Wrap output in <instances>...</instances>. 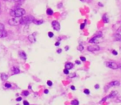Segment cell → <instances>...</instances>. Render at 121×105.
<instances>
[{
	"mask_svg": "<svg viewBox=\"0 0 121 105\" xmlns=\"http://www.w3.org/2000/svg\"><path fill=\"white\" fill-rule=\"evenodd\" d=\"M25 14L26 11L23 8H16V9L11 11V12H10V15L13 17H22Z\"/></svg>",
	"mask_w": 121,
	"mask_h": 105,
	"instance_id": "obj_1",
	"label": "cell"
},
{
	"mask_svg": "<svg viewBox=\"0 0 121 105\" xmlns=\"http://www.w3.org/2000/svg\"><path fill=\"white\" fill-rule=\"evenodd\" d=\"M21 18L22 17H13L8 21V24L10 26H18L21 24Z\"/></svg>",
	"mask_w": 121,
	"mask_h": 105,
	"instance_id": "obj_2",
	"label": "cell"
},
{
	"mask_svg": "<svg viewBox=\"0 0 121 105\" xmlns=\"http://www.w3.org/2000/svg\"><path fill=\"white\" fill-rule=\"evenodd\" d=\"M34 20V18L31 16H25V17H22L21 18V24L22 25H27L30 24V22H32Z\"/></svg>",
	"mask_w": 121,
	"mask_h": 105,
	"instance_id": "obj_3",
	"label": "cell"
},
{
	"mask_svg": "<svg viewBox=\"0 0 121 105\" xmlns=\"http://www.w3.org/2000/svg\"><path fill=\"white\" fill-rule=\"evenodd\" d=\"M105 65L107 67H109V68L114 69V70L119 68V65H117L115 62H105Z\"/></svg>",
	"mask_w": 121,
	"mask_h": 105,
	"instance_id": "obj_4",
	"label": "cell"
},
{
	"mask_svg": "<svg viewBox=\"0 0 121 105\" xmlns=\"http://www.w3.org/2000/svg\"><path fill=\"white\" fill-rule=\"evenodd\" d=\"M102 41L101 40V37H93L91 38V40H89V43H91V44H99Z\"/></svg>",
	"mask_w": 121,
	"mask_h": 105,
	"instance_id": "obj_5",
	"label": "cell"
},
{
	"mask_svg": "<svg viewBox=\"0 0 121 105\" xmlns=\"http://www.w3.org/2000/svg\"><path fill=\"white\" fill-rule=\"evenodd\" d=\"M87 49L88 51L90 52H96V51H99L100 50V47L98 45H90V46L87 47Z\"/></svg>",
	"mask_w": 121,
	"mask_h": 105,
	"instance_id": "obj_6",
	"label": "cell"
},
{
	"mask_svg": "<svg viewBox=\"0 0 121 105\" xmlns=\"http://www.w3.org/2000/svg\"><path fill=\"white\" fill-rule=\"evenodd\" d=\"M119 85H120V81H113L107 85L106 89H108V88H111V87H114V86H119Z\"/></svg>",
	"mask_w": 121,
	"mask_h": 105,
	"instance_id": "obj_7",
	"label": "cell"
},
{
	"mask_svg": "<svg viewBox=\"0 0 121 105\" xmlns=\"http://www.w3.org/2000/svg\"><path fill=\"white\" fill-rule=\"evenodd\" d=\"M52 27L55 30H60V24L57 21H52Z\"/></svg>",
	"mask_w": 121,
	"mask_h": 105,
	"instance_id": "obj_8",
	"label": "cell"
},
{
	"mask_svg": "<svg viewBox=\"0 0 121 105\" xmlns=\"http://www.w3.org/2000/svg\"><path fill=\"white\" fill-rule=\"evenodd\" d=\"M28 40L30 42V43H35L36 40H35V37L34 36V35H30L28 36Z\"/></svg>",
	"mask_w": 121,
	"mask_h": 105,
	"instance_id": "obj_9",
	"label": "cell"
},
{
	"mask_svg": "<svg viewBox=\"0 0 121 105\" xmlns=\"http://www.w3.org/2000/svg\"><path fill=\"white\" fill-rule=\"evenodd\" d=\"M65 68L68 69V70H70V69L73 68V64L72 62H67L65 64Z\"/></svg>",
	"mask_w": 121,
	"mask_h": 105,
	"instance_id": "obj_10",
	"label": "cell"
},
{
	"mask_svg": "<svg viewBox=\"0 0 121 105\" xmlns=\"http://www.w3.org/2000/svg\"><path fill=\"white\" fill-rule=\"evenodd\" d=\"M114 39L116 41H121V35L120 34H115L114 35Z\"/></svg>",
	"mask_w": 121,
	"mask_h": 105,
	"instance_id": "obj_11",
	"label": "cell"
},
{
	"mask_svg": "<svg viewBox=\"0 0 121 105\" xmlns=\"http://www.w3.org/2000/svg\"><path fill=\"white\" fill-rule=\"evenodd\" d=\"M8 36V32L3 30V31L0 32V38H5V37Z\"/></svg>",
	"mask_w": 121,
	"mask_h": 105,
	"instance_id": "obj_12",
	"label": "cell"
},
{
	"mask_svg": "<svg viewBox=\"0 0 121 105\" xmlns=\"http://www.w3.org/2000/svg\"><path fill=\"white\" fill-rule=\"evenodd\" d=\"M12 72H13V74H19L20 73V70H19V68H17V67H13V68H12Z\"/></svg>",
	"mask_w": 121,
	"mask_h": 105,
	"instance_id": "obj_13",
	"label": "cell"
},
{
	"mask_svg": "<svg viewBox=\"0 0 121 105\" xmlns=\"http://www.w3.org/2000/svg\"><path fill=\"white\" fill-rule=\"evenodd\" d=\"M32 22H33L34 24H35V25H40V24H43L44 21H42V20H35V19H34Z\"/></svg>",
	"mask_w": 121,
	"mask_h": 105,
	"instance_id": "obj_14",
	"label": "cell"
},
{
	"mask_svg": "<svg viewBox=\"0 0 121 105\" xmlns=\"http://www.w3.org/2000/svg\"><path fill=\"white\" fill-rule=\"evenodd\" d=\"M0 78L3 80V81H6V80H8V76L5 73H2L1 76H0Z\"/></svg>",
	"mask_w": 121,
	"mask_h": 105,
	"instance_id": "obj_15",
	"label": "cell"
},
{
	"mask_svg": "<svg viewBox=\"0 0 121 105\" xmlns=\"http://www.w3.org/2000/svg\"><path fill=\"white\" fill-rule=\"evenodd\" d=\"M19 55H20V57H22L23 60H26V53L23 51H20L19 52Z\"/></svg>",
	"mask_w": 121,
	"mask_h": 105,
	"instance_id": "obj_16",
	"label": "cell"
},
{
	"mask_svg": "<svg viewBox=\"0 0 121 105\" xmlns=\"http://www.w3.org/2000/svg\"><path fill=\"white\" fill-rule=\"evenodd\" d=\"M102 19H103V21L105 23H108L109 22V18H108V16H107V14L104 15L103 17H102Z\"/></svg>",
	"mask_w": 121,
	"mask_h": 105,
	"instance_id": "obj_17",
	"label": "cell"
},
{
	"mask_svg": "<svg viewBox=\"0 0 121 105\" xmlns=\"http://www.w3.org/2000/svg\"><path fill=\"white\" fill-rule=\"evenodd\" d=\"M117 94H118V92H117V91H113V92H112L107 98H115V96L117 95Z\"/></svg>",
	"mask_w": 121,
	"mask_h": 105,
	"instance_id": "obj_18",
	"label": "cell"
},
{
	"mask_svg": "<svg viewBox=\"0 0 121 105\" xmlns=\"http://www.w3.org/2000/svg\"><path fill=\"white\" fill-rule=\"evenodd\" d=\"M46 13L49 16H51V15H53V13H54V12H53V10L51 9V8H48V9L46 10Z\"/></svg>",
	"mask_w": 121,
	"mask_h": 105,
	"instance_id": "obj_19",
	"label": "cell"
},
{
	"mask_svg": "<svg viewBox=\"0 0 121 105\" xmlns=\"http://www.w3.org/2000/svg\"><path fill=\"white\" fill-rule=\"evenodd\" d=\"M71 104L72 105H79V102H78V100H77V99H73V100H72V102H71Z\"/></svg>",
	"mask_w": 121,
	"mask_h": 105,
	"instance_id": "obj_20",
	"label": "cell"
},
{
	"mask_svg": "<svg viewBox=\"0 0 121 105\" xmlns=\"http://www.w3.org/2000/svg\"><path fill=\"white\" fill-rule=\"evenodd\" d=\"M102 36V33L100 31H98L96 33V35H95L94 37H101Z\"/></svg>",
	"mask_w": 121,
	"mask_h": 105,
	"instance_id": "obj_21",
	"label": "cell"
},
{
	"mask_svg": "<svg viewBox=\"0 0 121 105\" xmlns=\"http://www.w3.org/2000/svg\"><path fill=\"white\" fill-rule=\"evenodd\" d=\"M83 49H84V47H83L82 44H80L78 46V50H79V51H82Z\"/></svg>",
	"mask_w": 121,
	"mask_h": 105,
	"instance_id": "obj_22",
	"label": "cell"
},
{
	"mask_svg": "<svg viewBox=\"0 0 121 105\" xmlns=\"http://www.w3.org/2000/svg\"><path fill=\"white\" fill-rule=\"evenodd\" d=\"M3 30H4V26H3V24L0 23V32L3 31Z\"/></svg>",
	"mask_w": 121,
	"mask_h": 105,
	"instance_id": "obj_23",
	"label": "cell"
},
{
	"mask_svg": "<svg viewBox=\"0 0 121 105\" xmlns=\"http://www.w3.org/2000/svg\"><path fill=\"white\" fill-rule=\"evenodd\" d=\"M22 94L24 96H27V95H29V92H28V91H26V90H24L22 92Z\"/></svg>",
	"mask_w": 121,
	"mask_h": 105,
	"instance_id": "obj_24",
	"label": "cell"
},
{
	"mask_svg": "<svg viewBox=\"0 0 121 105\" xmlns=\"http://www.w3.org/2000/svg\"><path fill=\"white\" fill-rule=\"evenodd\" d=\"M5 87L6 88H11L12 85L10 84V83H6V84H5Z\"/></svg>",
	"mask_w": 121,
	"mask_h": 105,
	"instance_id": "obj_25",
	"label": "cell"
},
{
	"mask_svg": "<svg viewBox=\"0 0 121 105\" xmlns=\"http://www.w3.org/2000/svg\"><path fill=\"white\" fill-rule=\"evenodd\" d=\"M84 93L86 94H90V91H89V89H84Z\"/></svg>",
	"mask_w": 121,
	"mask_h": 105,
	"instance_id": "obj_26",
	"label": "cell"
},
{
	"mask_svg": "<svg viewBox=\"0 0 121 105\" xmlns=\"http://www.w3.org/2000/svg\"><path fill=\"white\" fill-rule=\"evenodd\" d=\"M48 35H49V38H52V37L54 36V33H52V32H49Z\"/></svg>",
	"mask_w": 121,
	"mask_h": 105,
	"instance_id": "obj_27",
	"label": "cell"
},
{
	"mask_svg": "<svg viewBox=\"0 0 121 105\" xmlns=\"http://www.w3.org/2000/svg\"><path fill=\"white\" fill-rule=\"evenodd\" d=\"M64 74H67V75H68V74H69V70H68V69H64Z\"/></svg>",
	"mask_w": 121,
	"mask_h": 105,
	"instance_id": "obj_28",
	"label": "cell"
},
{
	"mask_svg": "<svg viewBox=\"0 0 121 105\" xmlns=\"http://www.w3.org/2000/svg\"><path fill=\"white\" fill-rule=\"evenodd\" d=\"M47 85H48L49 86H52V85H53L52 81H47Z\"/></svg>",
	"mask_w": 121,
	"mask_h": 105,
	"instance_id": "obj_29",
	"label": "cell"
},
{
	"mask_svg": "<svg viewBox=\"0 0 121 105\" xmlns=\"http://www.w3.org/2000/svg\"><path fill=\"white\" fill-rule=\"evenodd\" d=\"M22 0H11V2H15V3H20Z\"/></svg>",
	"mask_w": 121,
	"mask_h": 105,
	"instance_id": "obj_30",
	"label": "cell"
},
{
	"mask_svg": "<svg viewBox=\"0 0 121 105\" xmlns=\"http://www.w3.org/2000/svg\"><path fill=\"white\" fill-rule=\"evenodd\" d=\"M80 59H81V61H82V62H86V58H85L84 57H81Z\"/></svg>",
	"mask_w": 121,
	"mask_h": 105,
	"instance_id": "obj_31",
	"label": "cell"
},
{
	"mask_svg": "<svg viewBox=\"0 0 121 105\" xmlns=\"http://www.w3.org/2000/svg\"><path fill=\"white\" fill-rule=\"evenodd\" d=\"M112 53H113L114 55H117L118 52H117V51H115V50H113V51H112Z\"/></svg>",
	"mask_w": 121,
	"mask_h": 105,
	"instance_id": "obj_32",
	"label": "cell"
},
{
	"mask_svg": "<svg viewBox=\"0 0 121 105\" xmlns=\"http://www.w3.org/2000/svg\"><path fill=\"white\" fill-rule=\"evenodd\" d=\"M84 27H85V23H83V24L81 25V26H80V29H82V30Z\"/></svg>",
	"mask_w": 121,
	"mask_h": 105,
	"instance_id": "obj_33",
	"label": "cell"
},
{
	"mask_svg": "<svg viewBox=\"0 0 121 105\" xmlns=\"http://www.w3.org/2000/svg\"><path fill=\"white\" fill-rule=\"evenodd\" d=\"M23 105H29V103L27 102V101H24V102H23Z\"/></svg>",
	"mask_w": 121,
	"mask_h": 105,
	"instance_id": "obj_34",
	"label": "cell"
},
{
	"mask_svg": "<svg viewBox=\"0 0 121 105\" xmlns=\"http://www.w3.org/2000/svg\"><path fill=\"white\" fill-rule=\"evenodd\" d=\"M61 52H62V49H61V48H59V49L57 50V52H58V53H61Z\"/></svg>",
	"mask_w": 121,
	"mask_h": 105,
	"instance_id": "obj_35",
	"label": "cell"
},
{
	"mask_svg": "<svg viewBox=\"0 0 121 105\" xmlns=\"http://www.w3.org/2000/svg\"><path fill=\"white\" fill-rule=\"evenodd\" d=\"M22 100V98L21 97H18L17 99V101H21Z\"/></svg>",
	"mask_w": 121,
	"mask_h": 105,
	"instance_id": "obj_36",
	"label": "cell"
},
{
	"mask_svg": "<svg viewBox=\"0 0 121 105\" xmlns=\"http://www.w3.org/2000/svg\"><path fill=\"white\" fill-rule=\"evenodd\" d=\"M48 93H49L48 89H45V94H48Z\"/></svg>",
	"mask_w": 121,
	"mask_h": 105,
	"instance_id": "obj_37",
	"label": "cell"
},
{
	"mask_svg": "<svg viewBox=\"0 0 121 105\" xmlns=\"http://www.w3.org/2000/svg\"><path fill=\"white\" fill-rule=\"evenodd\" d=\"M95 88H96V89H99V85H95Z\"/></svg>",
	"mask_w": 121,
	"mask_h": 105,
	"instance_id": "obj_38",
	"label": "cell"
},
{
	"mask_svg": "<svg viewBox=\"0 0 121 105\" xmlns=\"http://www.w3.org/2000/svg\"><path fill=\"white\" fill-rule=\"evenodd\" d=\"M55 45H56V46H59V42H56Z\"/></svg>",
	"mask_w": 121,
	"mask_h": 105,
	"instance_id": "obj_39",
	"label": "cell"
},
{
	"mask_svg": "<svg viewBox=\"0 0 121 105\" xmlns=\"http://www.w3.org/2000/svg\"><path fill=\"white\" fill-rule=\"evenodd\" d=\"M75 76H76V75H75V74L73 73V74H72V75H70V77H74Z\"/></svg>",
	"mask_w": 121,
	"mask_h": 105,
	"instance_id": "obj_40",
	"label": "cell"
},
{
	"mask_svg": "<svg viewBox=\"0 0 121 105\" xmlns=\"http://www.w3.org/2000/svg\"><path fill=\"white\" fill-rule=\"evenodd\" d=\"M76 63H77V64H80V61L77 60V61H76Z\"/></svg>",
	"mask_w": 121,
	"mask_h": 105,
	"instance_id": "obj_41",
	"label": "cell"
},
{
	"mask_svg": "<svg viewBox=\"0 0 121 105\" xmlns=\"http://www.w3.org/2000/svg\"><path fill=\"white\" fill-rule=\"evenodd\" d=\"M71 89H72L73 90H74V89H75V87H74V86H71Z\"/></svg>",
	"mask_w": 121,
	"mask_h": 105,
	"instance_id": "obj_42",
	"label": "cell"
},
{
	"mask_svg": "<svg viewBox=\"0 0 121 105\" xmlns=\"http://www.w3.org/2000/svg\"><path fill=\"white\" fill-rule=\"evenodd\" d=\"M69 48L68 46H67V47H65V50H69Z\"/></svg>",
	"mask_w": 121,
	"mask_h": 105,
	"instance_id": "obj_43",
	"label": "cell"
},
{
	"mask_svg": "<svg viewBox=\"0 0 121 105\" xmlns=\"http://www.w3.org/2000/svg\"><path fill=\"white\" fill-rule=\"evenodd\" d=\"M4 1H8V2H11V0H4Z\"/></svg>",
	"mask_w": 121,
	"mask_h": 105,
	"instance_id": "obj_44",
	"label": "cell"
},
{
	"mask_svg": "<svg viewBox=\"0 0 121 105\" xmlns=\"http://www.w3.org/2000/svg\"><path fill=\"white\" fill-rule=\"evenodd\" d=\"M0 12H1V4H0Z\"/></svg>",
	"mask_w": 121,
	"mask_h": 105,
	"instance_id": "obj_45",
	"label": "cell"
},
{
	"mask_svg": "<svg viewBox=\"0 0 121 105\" xmlns=\"http://www.w3.org/2000/svg\"><path fill=\"white\" fill-rule=\"evenodd\" d=\"M119 67H120V68H121V65H120V66H119Z\"/></svg>",
	"mask_w": 121,
	"mask_h": 105,
	"instance_id": "obj_46",
	"label": "cell"
},
{
	"mask_svg": "<svg viewBox=\"0 0 121 105\" xmlns=\"http://www.w3.org/2000/svg\"><path fill=\"white\" fill-rule=\"evenodd\" d=\"M81 1H84V0H81Z\"/></svg>",
	"mask_w": 121,
	"mask_h": 105,
	"instance_id": "obj_47",
	"label": "cell"
}]
</instances>
